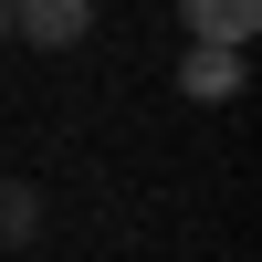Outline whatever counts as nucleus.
Segmentation results:
<instances>
[{
	"mask_svg": "<svg viewBox=\"0 0 262 262\" xmlns=\"http://www.w3.org/2000/svg\"><path fill=\"white\" fill-rule=\"evenodd\" d=\"M0 42H11V11H0Z\"/></svg>",
	"mask_w": 262,
	"mask_h": 262,
	"instance_id": "obj_5",
	"label": "nucleus"
},
{
	"mask_svg": "<svg viewBox=\"0 0 262 262\" xmlns=\"http://www.w3.org/2000/svg\"><path fill=\"white\" fill-rule=\"evenodd\" d=\"M11 11V32L32 42V53H74L84 32H95V0H0Z\"/></svg>",
	"mask_w": 262,
	"mask_h": 262,
	"instance_id": "obj_1",
	"label": "nucleus"
},
{
	"mask_svg": "<svg viewBox=\"0 0 262 262\" xmlns=\"http://www.w3.org/2000/svg\"><path fill=\"white\" fill-rule=\"evenodd\" d=\"M42 231V189L32 179H0V242H32Z\"/></svg>",
	"mask_w": 262,
	"mask_h": 262,
	"instance_id": "obj_4",
	"label": "nucleus"
},
{
	"mask_svg": "<svg viewBox=\"0 0 262 262\" xmlns=\"http://www.w3.org/2000/svg\"><path fill=\"white\" fill-rule=\"evenodd\" d=\"M179 32H189V42H242V53H252L262 0H179Z\"/></svg>",
	"mask_w": 262,
	"mask_h": 262,
	"instance_id": "obj_3",
	"label": "nucleus"
},
{
	"mask_svg": "<svg viewBox=\"0 0 262 262\" xmlns=\"http://www.w3.org/2000/svg\"><path fill=\"white\" fill-rule=\"evenodd\" d=\"M179 95L189 105H231L242 95V42H189L179 53Z\"/></svg>",
	"mask_w": 262,
	"mask_h": 262,
	"instance_id": "obj_2",
	"label": "nucleus"
}]
</instances>
